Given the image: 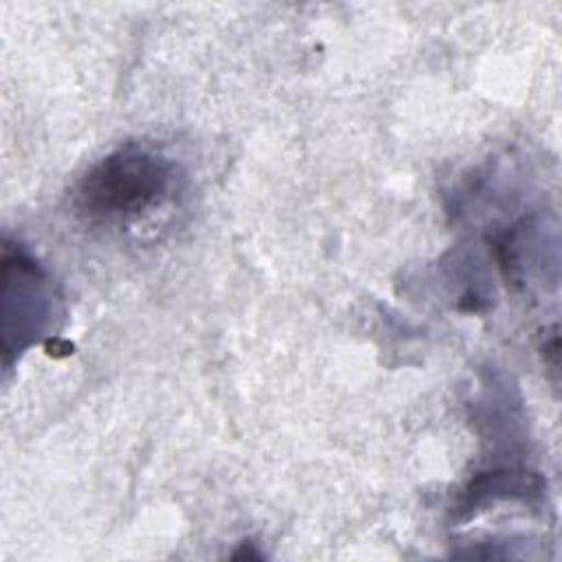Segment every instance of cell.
<instances>
[{
    "label": "cell",
    "instance_id": "cell-1",
    "mask_svg": "<svg viewBox=\"0 0 562 562\" xmlns=\"http://www.w3.org/2000/svg\"><path fill=\"white\" fill-rule=\"evenodd\" d=\"M173 191V162L138 145H127L101 158L79 180L75 206L90 222L127 224L156 211Z\"/></svg>",
    "mask_w": 562,
    "mask_h": 562
}]
</instances>
